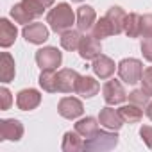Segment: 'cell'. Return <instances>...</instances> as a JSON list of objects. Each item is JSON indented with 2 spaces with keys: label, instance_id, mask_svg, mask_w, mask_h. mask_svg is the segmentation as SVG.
<instances>
[{
  "label": "cell",
  "instance_id": "31",
  "mask_svg": "<svg viewBox=\"0 0 152 152\" xmlns=\"http://www.w3.org/2000/svg\"><path fill=\"white\" fill-rule=\"evenodd\" d=\"M22 4H23V6H25V7H27V9H29L36 18H38V16H41V15L45 13V7H43L41 4H38L36 0H22Z\"/></svg>",
  "mask_w": 152,
  "mask_h": 152
},
{
  "label": "cell",
  "instance_id": "1",
  "mask_svg": "<svg viewBox=\"0 0 152 152\" xmlns=\"http://www.w3.org/2000/svg\"><path fill=\"white\" fill-rule=\"evenodd\" d=\"M75 22H77V16H75L72 6L66 4V2H61V4L54 6L47 15V23L50 25V29L54 32H59V34L72 29V25Z\"/></svg>",
  "mask_w": 152,
  "mask_h": 152
},
{
  "label": "cell",
  "instance_id": "24",
  "mask_svg": "<svg viewBox=\"0 0 152 152\" xmlns=\"http://www.w3.org/2000/svg\"><path fill=\"white\" fill-rule=\"evenodd\" d=\"M38 83L45 91L56 93L57 91V73H56V70H41Z\"/></svg>",
  "mask_w": 152,
  "mask_h": 152
},
{
  "label": "cell",
  "instance_id": "34",
  "mask_svg": "<svg viewBox=\"0 0 152 152\" xmlns=\"http://www.w3.org/2000/svg\"><path fill=\"white\" fill-rule=\"evenodd\" d=\"M36 2H38V4H41L45 9H48V7H52V6H54V0H36Z\"/></svg>",
  "mask_w": 152,
  "mask_h": 152
},
{
  "label": "cell",
  "instance_id": "8",
  "mask_svg": "<svg viewBox=\"0 0 152 152\" xmlns=\"http://www.w3.org/2000/svg\"><path fill=\"white\" fill-rule=\"evenodd\" d=\"M23 136V125L16 118H4L0 120V141H20Z\"/></svg>",
  "mask_w": 152,
  "mask_h": 152
},
{
  "label": "cell",
  "instance_id": "11",
  "mask_svg": "<svg viewBox=\"0 0 152 152\" xmlns=\"http://www.w3.org/2000/svg\"><path fill=\"white\" fill-rule=\"evenodd\" d=\"M79 56L84 59V61H93L97 56L102 54V45H100V39L95 38L93 34L91 36H83L81 39V45H79Z\"/></svg>",
  "mask_w": 152,
  "mask_h": 152
},
{
  "label": "cell",
  "instance_id": "17",
  "mask_svg": "<svg viewBox=\"0 0 152 152\" xmlns=\"http://www.w3.org/2000/svg\"><path fill=\"white\" fill-rule=\"evenodd\" d=\"M16 75V66H15V59L9 52H2L0 56V81L4 84L11 83Z\"/></svg>",
  "mask_w": 152,
  "mask_h": 152
},
{
  "label": "cell",
  "instance_id": "15",
  "mask_svg": "<svg viewBox=\"0 0 152 152\" xmlns=\"http://www.w3.org/2000/svg\"><path fill=\"white\" fill-rule=\"evenodd\" d=\"M100 84L97 79L90 77V75H81L79 81H77V88H75V93L81 95L83 99H91L99 93Z\"/></svg>",
  "mask_w": 152,
  "mask_h": 152
},
{
  "label": "cell",
  "instance_id": "21",
  "mask_svg": "<svg viewBox=\"0 0 152 152\" xmlns=\"http://www.w3.org/2000/svg\"><path fill=\"white\" fill-rule=\"evenodd\" d=\"M99 118H93V116H86V118H81L75 122V131H77L84 140L86 138H91L97 131H99Z\"/></svg>",
  "mask_w": 152,
  "mask_h": 152
},
{
  "label": "cell",
  "instance_id": "22",
  "mask_svg": "<svg viewBox=\"0 0 152 152\" xmlns=\"http://www.w3.org/2000/svg\"><path fill=\"white\" fill-rule=\"evenodd\" d=\"M124 32L127 34V38H140L141 36V15L129 13L127 18H125Z\"/></svg>",
  "mask_w": 152,
  "mask_h": 152
},
{
  "label": "cell",
  "instance_id": "27",
  "mask_svg": "<svg viewBox=\"0 0 152 152\" xmlns=\"http://www.w3.org/2000/svg\"><path fill=\"white\" fill-rule=\"evenodd\" d=\"M150 93L148 91H145L143 88H140V90H134V91H131L129 95H127V99H129V102L131 104H136V106H140V107H147V104L150 102Z\"/></svg>",
  "mask_w": 152,
  "mask_h": 152
},
{
  "label": "cell",
  "instance_id": "29",
  "mask_svg": "<svg viewBox=\"0 0 152 152\" xmlns=\"http://www.w3.org/2000/svg\"><path fill=\"white\" fill-rule=\"evenodd\" d=\"M11 104H13L11 91H9L6 86H2V88H0V109H2V111H7V109L11 107Z\"/></svg>",
  "mask_w": 152,
  "mask_h": 152
},
{
  "label": "cell",
  "instance_id": "4",
  "mask_svg": "<svg viewBox=\"0 0 152 152\" xmlns=\"http://www.w3.org/2000/svg\"><path fill=\"white\" fill-rule=\"evenodd\" d=\"M36 63L41 70H56L63 63V52L57 47H43L36 52Z\"/></svg>",
  "mask_w": 152,
  "mask_h": 152
},
{
  "label": "cell",
  "instance_id": "19",
  "mask_svg": "<svg viewBox=\"0 0 152 152\" xmlns=\"http://www.w3.org/2000/svg\"><path fill=\"white\" fill-rule=\"evenodd\" d=\"M81 39H83V34L81 31H73V29H68L64 32H61V47L68 52H75V50H79V45H81Z\"/></svg>",
  "mask_w": 152,
  "mask_h": 152
},
{
  "label": "cell",
  "instance_id": "7",
  "mask_svg": "<svg viewBox=\"0 0 152 152\" xmlns=\"http://www.w3.org/2000/svg\"><path fill=\"white\" fill-rule=\"evenodd\" d=\"M57 113L66 118V120H75V118H79L83 116L84 113V106L79 99H75V97H63L57 104Z\"/></svg>",
  "mask_w": 152,
  "mask_h": 152
},
{
  "label": "cell",
  "instance_id": "26",
  "mask_svg": "<svg viewBox=\"0 0 152 152\" xmlns=\"http://www.w3.org/2000/svg\"><path fill=\"white\" fill-rule=\"evenodd\" d=\"M11 18L16 22V23H22V25H27V23H31L36 16L22 4V2H18V4H15L13 7H11Z\"/></svg>",
  "mask_w": 152,
  "mask_h": 152
},
{
  "label": "cell",
  "instance_id": "5",
  "mask_svg": "<svg viewBox=\"0 0 152 152\" xmlns=\"http://www.w3.org/2000/svg\"><path fill=\"white\" fill-rule=\"evenodd\" d=\"M102 97L107 106H118L127 100V93H125L122 83L116 79H111L102 86Z\"/></svg>",
  "mask_w": 152,
  "mask_h": 152
},
{
  "label": "cell",
  "instance_id": "12",
  "mask_svg": "<svg viewBox=\"0 0 152 152\" xmlns=\"http://www.w3.org/2000/svg\"><path fill=\"white\" fill-rule=\"evenodd\" d=\"M41 104V93L34 88H25L16 95V106L22 111H32Z\"/></svg>",
  "mask_w": 152,
  "mask_h": 152
},
{
  "label": "cell",
  "instance_id": "32",
  "mask_svg": "<svg viewBox=\"0 0 152 152\" xmlns=\"http://www.w3.org/2000/svg\"><path fill=\"white\" fill-rule=\"evenodd\" d=\"M141 54H143V57L148 63H152V38H143V41H141Z\"/></svg>",
  "mask_w": 152,
  "mask_h": 152
},
{
  "label": "cell",
  "instance_id": "23",
  "mask_svg": "<svg viewBox=\"0 0 152 152\" xmlns=\"http://www.w3.org/2000/svg\"><path fill=\"white\" fill-rule=\"evenodd\" d=\"M91 34H93L95 38H99V39H104V38L115 36V27H113V23H111L106 16H102V18H99V20L95 22V25H93V29H91Z\"/></svg>",
  "mask_w": 152,
  "mask_h": 152
},
{
  "label": "cell",
  "instance_id": "10",
  "mask_svg": "<svg viewBox=\"0 0 152 152\" xmlns=\"http://www.w3.org/2000/svg\"><path fill=\"white\" fill-rule=\"evenodd\" d=\"M99 122L102 127L109 129V131H120L122 125H124V118L120 115L118 109H115L113 106H106L100 109L99 113Z\"/></svg>",
  "mask_w": 152,
  "mask_h": 152
},
{
  "label": "cell",
  "instance_id": "33",
  "mask_svg": "<svg viewBox=\"0 0 152 152\" xmlns=\"http://www.w3.org/2000/svg\"><path fill=\"white\" fill-rule=\"evenodd\" d=\"M140 136H141L143 143H145L148 148H152V127H150V125H141Z\"/></svg>",
  "mask_w": 152,
  "mask_h": 152
},
{
  "label": "cell",
  "instance_id": "18",
  "mask_svg": "<svg viewBox=\"0 0 152 152\" xmlns=\"http://www.w3.org/2000/svg\"><path fill=\"white\" fill-rule=\"evenodd\" d=\"M61 148L64 152H81V150H84V138L77 131H75V129L73 131H68L63 136Z\"/></svg>",
  "mask_w": 152,
  "mask_h": 152
},
{
  "label": "cell",
  "instance_id": "25",
  "mask_svg": "<svg viewBox=\"0 0 152 152\" xmlns=\"http://www.w3.org/2000/svg\"><path fill=\"white\" fill-rule=\"evenodd\" d=\"M118 111H120L124 122H129V124H138L143 118V107H140L136 104H131V102L127 106H122Z\"/></svg>",
  "mask_w": 152,
  "mask_h": 152
},
{
  "label": "cell",
  "instance_id": "14",
  "mask_svg": "<svg viewBox=\"0 0 152 152\" xmlns=\"http://www.w3.org/2000/svg\"><path fill=\"white\" fill-rule=\"evenodd\" d=\"M75 16H77V29L81 32H88L93 29L95 22H97V13L91 6H81L77 9V13H75Z\"/></svg>",
  "mask_w": 152,
  "mask_h": 152
},
{
  "label": "cell",
  "instance_id": "30",
  "mask_svg": "<svg viewBox=\"0 0 152 152\" xmlns=\"http://www.w3.org/2000/svg\"><path fill=\"white\" fill-rule=\"evenodd\" d=\"M141 88L152 95V66H147L141 75Z\"/></svg>",
  "mask_w": 152,
  "mask_h": 152
},
{
  "label": "cell",
  "instance_id": "6",
  "mask_svg": "<svg viewBox=\"0 0 152 152\" xmlns=\"http://www.w3.org/2000/svg\"><path fill=\"white\" fill-rule=\"evenodd\" d=\"M22 36L25 38L27 43H32V45H43L47 39H48V29L45 23L41 22H31L27 25H23L22 29Z\"/></svg>",
  "mask_w": 152,
  "mask_h": 152
},
{
  "label": "cell",
  "instance_id": "3",
  "mask_svg": "<svg viewBox=\"0 0 152 152\" xmlns=\"http://www.w3.org/2000/svg\"><path fill=\"white\" fill-rule=\"evenodd\" d=\"M118 77L120 81H124L125 84H138L141 83V75H143V63L136 57H125L118 63Z\"/></svg>",
  "mask_w": 152,
  "mask_h": 152
},
{
  "label": "cell",
  "instance_id": "28",
  "mask_svg": "<svg viewBox=\"0 0 152 152\" xmlns=\"http://www.w3.org/2000/svg\"><path fill=\"white\" fill-rule=\"evenodd\" d=\"M141 38H152V15H141Z\"/></svg>",
  "mask_w": 152,
  "mask_h": 152
},
{
  "label": "cell",
  "instance_id": "20",
  "mask_svg": "<svg viewBox=\"0 0 152 152\" xmlns=\"http://www.w3.org/2000/svg\"><path fill=\"white\" fill-rule=\"evenodd\" d=\"M106 18L113 23V27H115V34H122V32H124L127 13H125L120 6H111V7L107 9V13H106Z\"/></svg>",
  "mask_w": 152,
  "mask_h": 152
},
{
  "label": "cell",
  "instance_id": "35",
  "mask_svg": "<svg viewBox=\"0 0 152 152\" xmlns=\"http://www.w3.org/2000/svg\"><path fill=\"white\" fill-rule=\"evenodd\" d=\"M145 109H147V111H145V113H147V116H148V118L152 120V100H150V102L147 104V107H145Z\"/></svg>",
  "mask_w": 152,
  "mask_h": 152
},
{
  "label": "cell",
  "instance_id": "13",
  "mask_svg": "<svg viewBox=\"0 0 152 152\" xmlns=\"http://www.w3.org/2000/svg\"><path fill=\"white\" fill-rule=\"evenodd\" d=\"M91 68H93V72H95V75H97L99 79H109L111 75L115 73V70L118 68V64H115V61L109 56L100 54V56H97L93 59Z\"/></svg>",
  "mask_w": 152,
  "mask_h": 152
},
{
  "label": "cell",
  "instance_id": "2",
  "mask_svg": "<svg viewBox=\"0 0 152 152\" xmlns=\"http://www.w3.org/2000/svg\"><path fill=\"white\" fill-rule=\"evenodd\" d=\"M118 145V134L116 131L109 129H99L91 138L84 140V150H95V152H104V150H113Z\"/></svg>",
  "mask_w": 152,
  "mask_h": 152
},
{
  "label": "cell",
  "instance_id": "16",
  "mask_svg": "<svg viewBox=\"0 0 152 152\" xmlns=\"http://www.w3.org/2000/svg\"><path fill=\"white\" fill-rule=\"evenodd\" d=\"M18 36V29L16 25H13L7 18H0V47L2 48H9Z\"/></svg>",
  "mask_w": 152,
  "mask_h": 152
},
{
  "label": "cell",
  "instance_id": "36",
  "mask_svg": "<svg viewBox=\"0 0 152 152\" xmlns=\"http://www.w3.org/2000/svg\"><path fill=\"white\" fill-rule=\"evenodd\" d=\"M72 2H84V0H72Z\"/></svg>",
  "mask_w": 152,
  "mask_h": 152
},
{
  "label": "cell",
  "instance_id": "9",
  "mask_svg": "<svg viewBox=\"0 0 152 152\" xmlns=\"http://www.w3.org/2000/svg\"><path fill=\"white\" fill-rule=\"evenodd\" d=\"M81 75L73 68H63L57 72V91L59 93H73L77 88V81Z\"/></svg>",
  "mask_w": 152,
  "mask_h": 152
}]
</instances>
